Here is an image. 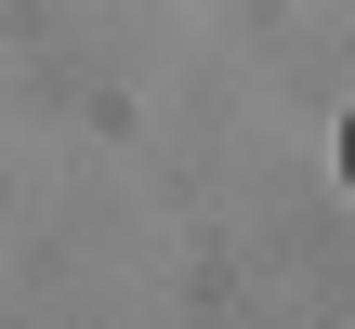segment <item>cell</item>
<instances>
[{
	"label": "cell",
	"mask_w": 355,
	"mask_h": 329,
	"mask_svg": "<svg viewBox=\"0 0 355 329\" xmlns=\"http://www.w3.org/2000/svg\"><path fill=\"white\" fill-rule=\"evenodd\" d=\"M343 171H355V119H343Z\"/></svg>",
	"instance_id": "6da1fadb"
}]
</instances>
